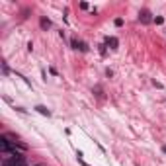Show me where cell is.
<instances>
[{"instance_id": "obj_2", "label": "cell", "mask_w": 166, "mask_h": 166, "mask_svg": "<svg viewBox=\"0 0 166 166\" xmlns=\"http://www.w3.org/2000/svg\"><path fill=\"white\" fill-rule=\"evenodd\" d=\"M70 43H72V47H74V49H80V51H86V49H88V47H86V43H82V41H76V39H72Z\"/></svg>"}, {"instance_id": "obj_4", "label": "cell", "mask_w": 166, "mask_h": 166, "mask_svg": "<svg viewBox=\"0 0 166 166\" xmlns=\"http://www.w3.org/2000/svg\"><path fill=\"white\" fill-rule=\"evenodd\" d=\"M35 110L39 111V113H41V115H47V117H49V115H51V111L47 110V108H43V106H37V108H35Z\"/></svg>"}, {"instance_id": "obj_7", "label": "cell", "mask_w": 166, "mask_h": 166, "mask_svg": "<svg viewBox=\"0 0 166 166\" xmlns=\"http://www.w3.org/2000/svg\"><path fill=\"white\" fill-rule=\"evenodd\" d=\"M115 25H117V27H119V25H123V20H121V18H117V20H115Z\"/></svg>"}, {"instance_id": "obj_5", "label": "cell", "mask_w": 166, "mask_h": 166, "mask_svg": "<svg viewBox=\"0 0 166 166\" xmlns=\"http://www.w3.org/2000/svg\"><path fill=\"white\" fill-rule=\"evenodd\" d=\"M41 27H43V29H49V27H51V22H49L47 18H41Z\"/></svg>"}, {"instance_id": "obj_9", "label": "cell", "mask_w": 166, "mask_h": 166, "mask_svg": "<svg viewBox=\"0 0 166 166\" xmlns=\"http://www.w3.org/2000/svg\"><path fill=\"white\" fill-rule=\"evenodd\" d=\"M162 151H164V155H166V147H162Z\"/></svg>"}, {"instance_id": "obj_3", "label": "cell", "mask_w": 166, "mask_h": 166, "mask_svg": "<svg viewBox=\"0 0 166 166\" xmlns=\"http://www.w3.org/2000/svg\"><path fill=\"white\" fill-rule=\"evenodd\" d=\"M106 45H110L111 49H117V39L115 37H108L106 39Z\"/></svg>"}, {"instance_id": "obj_6", "label": "cell", "mask_w": 166, "mask_h": 166, "mask_svg": "<svg viewBox=\"0 0 166 166\" xmlns=\"http://www.w3.org/2000/svg\"><path fill=\"white\" fill-rule=\"evenodd\" d=\"M155 22H156V25H160V23L164 22V18L162 16H155Z\"/></svg>"}, {"instance_id": "obj_1", "label": "cell", "mask_w": 166, "mask_h": 166, "mask_svg": "<svg viewBox=\"0 0 166 166\" xmlns=\"http://www.w3.org/2000/svg\"><path fill=\"white\" fill-rule=\"evenodd\" d=\"M139 20H141L143 23H149L151 20H153V18H151V12H149V10H141V14H139Z\"/></svg>"}, {"instance_id": "obj_8", "label": "cell", "mask_w": 166, "mask_h": 166, "mask_svg": "<svg viewBox=\"0 0 166 166\" xmlns=\"http://www.w3.org/2000/svg\"><path fill=\"white\" fill-rule=\"evenodd\" d=\"M14 164H16V166H27L25 162H14Z\"/></svg>"}]
</instances>
